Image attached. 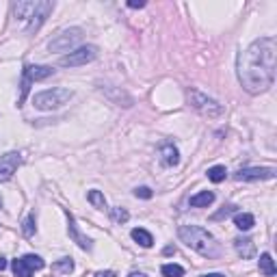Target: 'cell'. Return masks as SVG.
Returning <instances> with one entry per match:
<instances>
[{"label":"cell","mask_w":277,"mask_h":277,"mask_svg":"<svg viewBox=\"0 0 277 277\" xmlns=\"http://www.w3.org/2000/svg\"><path fill=\"white\" fill-rule=\"evenodd\" d=\"M0 208H2V197H0Z\"/></svg>","instance_id":"34"},{"label":"cell","mask_w":277,"mask_h":277,"mask_svg":"<svg viewBox=\"0 0 277 277\" xmlns=\"http://www.w3.org/2000/svg\"><path fill=\"white\" fill-rule=\"evenodd\" d=\"M234 249H236V253L241 258H253L256 256V243L251 241V238H243V236H238L236 241H234Z\"/></svg>","instance_id":"12"},{"label":"cell","mask_w":277,"mask_h":277,"mask_svg":"<svg viewBox=\"0 0 277 277\" xmlns=\"http://www.w3.org/2000/svg\"><path fill=\"white\" fill-rule=\"evenodd\" d=\"M4 269H7V260L0 258V271H4Z\"/></svg>","instance_id":"31"},{"label":"cell","mask_w":277,"mask_h":277,"mask_svg":"<svg viewBox=\"0 0 277 277\" xmlns=\"http://www.w3.org/2000/svg\"><path fill=\"white\" fill-rule=\"evenodd\" d=\"M134 195H137V197H141V199H150L152 197V191L148 186H139L137 191H134Z\"/></svg>","instance_id":"26"},{"label":"cell","mask_w":277,"mask_h":277,"mask_svg":"<svg viewBox=\"0 0 277 277\" xmlns=\"http://www.w3.org/2000/svg\"><path fill=\"white\" fill-rule=\"evenodd\" d=\"M213 202H215V193L213 191H202V193H197V195H193L191 197L193 208H208Z\"/></svg>","instance_id":"16"},{"label":"cell","mask_w":277,"mask_h":277,"mask_svg":"<svg viewBox=\"0 0 277 277\" xmlns=\"http://www.w3.org/2000/svg\"><path fill=\"white\" fill-rule=\"evenodd\" d=\"M277 41L273 37L256 39L238 57V80L249 93H262L275 80Z\"/></svg>","instance_id":"1"},{"label":"cell","mask_w":277,"mask_h":277,"mask_svg":"<svg viewBox=\"0 0 277 277\" xmlns=\"http://www.w3.org/2000/svg\"><path fill=\"white\" fill-rule=\"evenodd\" d=\"M52 269H54V271H61V273H72L74 262H72V260H69V258H63L61 262H57Z\"/></svg>","instance_id":"23"},{"label":"cell","mask_w":277,"mask_h":277,"mask_svg":"<svg viewBox=\"0 0 277 277\" xmlns=\"http://www.w3.org/2000/svg\"><path fill=\"white\" fill-rule=\"evenodd\" d=\"M52 9H54L52 2H48V0H37L35 13L31 15L29 24H26V31H29V32H37V31H39V26L43 24V22H46L48 15L52 13Z\"/></svg>","instance_id":"9"},{"label":"cell","mask_w":277,"mask_h":277,"mask_svg":"<svg viewBox=\"0 0 277 277\" xmlns=\"http://www.w3.org/2000/svg\"><path fill=\"white\" fill-rule=\"evenodd\" d=\"M234 225L241 232H247V230H251V227L256 225V219H253V215H249V213H238L234 216Z\"/></svg>","instance_id":"19"},{"label":"cell","mask_w":277,"mask_h":277,"mask_svg":"<svg viewBox=\"0 0 277 277\" xmlns=\"http://www.w3.org/2000/svg\"><path fill=\"white\" fill-rule=\"evenodd\" d=\"M225 176H227V171H225L223 165H216V167H210V169H208V180H213L215 184L223 182Z\"/></svg>","instance_id":"20"},{"label":"cell","mask_w":277,"mask_h":277,"mask_svg":"<svg viewBox=\"0 0 277 277\" xmlns=\"http://www.w3.org/2000/svg\"><path fill=\"white\" fill-rule=\"evenodd\" d=\"M43 264H46V262H43L39 256H32V253H29V256H24V258L13 260V273H15V277H31L32 271L43 269Z\"/></svg>","instance_id":"7"},{"label":"cell","mask_w":277,"mask_h":277,"mask_svg":"<svg viewBox=\"0 0 277 277\" xmlns=\"http://www.w3.org/2000/svg\"><path fill=\"white\" fill-rule=\"evenodd\" d=\"M202 277H225V275H221V273H206Z\"/></svg>","instance_id":"32"},{"label":"cell","mask_w":277,"mask_h":277,"mask_svg":"<svg viewBox=\"0 0 277 277\" xmlns=\"http://www.w3.org/2000/svg\"><path fill=\"white\" fill-rule=\"evenodd\" d=\"M97 57V48L95 46H80L72 50L69 54H65L61 59V65L63 67H80V65H87L91 63L93 59Z\"/></svg>","instance_id":"6"},{"label":"cell","mask_w":277,"mask_h":277,"mask_svg":"<svg viewBox=\"0 0 277 277\" xmlns=\"http://www.w3.org/2000/svg\"><path fill=\"white\" fill-rule=\"evenodd\" d=\"M128 7H130V9H143V7H145V2H143V0H139V2H137V0H130Z\"/></svg>","instance_id":"28"},{"label":"cell","mask_w":277,"mask_h":277,"mask_svg":"<svg viewBox=\"0 0 277 277\" xmlns=\"http://www.w3.org/2000/svg\"><path fill=\"white\" fill-rule=\"evenodd\" d=\"M87 199H89V202L93 204L97 210H104V208H106V199H104V195H102L100 191H89Z\"/></svg>","instance_id":"21"},{"label":"cell","mask_w":277,"mask_h":277,"mask_svg":"<svg viewBox=\"0 0 277 277\" xmlns=\"http://www.w3.org/2000/svg\"><path fill=\"white\" fill-rule=\"evenodd\" d=\"M67 221H69V225H67V230H69V236H72V241L78 245L80 249H85V251H91V238H87L83 232L78 230V225H76V221H74V216L67 213Z\"/></svg>","instance_id":"11"},{"label":"cell","mask_w":277,"mask_h":277,"mask_svg":"<svg viewBox=\"0 0 277 277\" xmlns=\"http://www.w3.org/2000/svg\"><path fill=\"white\" fill-rule=\"evenodd\" d=\"M128 216H130V215H128L123 208H113V219H115L117 223H126Z\"/></svg>","instance_id":"25"},{"label":"cell","mask_w":277,"mask_h":277,"mask_svg":"<svg viewBox=\"0 0 277 277\" xmlns=\"http://www.w3.org/2000/svg\"><path fill=\"white\" fill-rule=\"evenodd\" d=\"M165 253H167V256H171V253H176V247H165Z\"/></svg>","instance_id":"30"},{"label":"cell","mask_w":277,"mask_h":277,"mask_svg":"<svg viewBox=\"0 0 277 277\" xmlns=\"http://www.w3.org/2000/svg\"><path fill=\"white\" fill-rule=\"evenodd\" d=\"M22 232H24L26 236H32V234H35V215H29V216H26Z\"/></svg>","instance_id":"24"},{"label":"cell","mask_w":277,"mask_h":277,"mask_svg":"<svg viewBox=\"0 0 277 277\" xmlns=\"http://www.w3.org/2000/svg\"><path fill=\"white\" fill-rule=\"evenodd\" d=\"M178 236H180V241L188 249L202 253V256H206V258H216L219 256V243H216V238L210 234L208 230H204V227H199V225H182L180 230H178Z\"/></svg>","instance_id":"2"},{"label":"cell","mask_w":277,"mask_h":277,"mask_svg":"<svg viewBox=\"0 0 277 277\" xmlns=\"http://www.w3.org/2000/svg\"><path fill=\"white\" fill-rule=\"evenodd\" d=\"M238 182H253V180H273L275 169L273 167H251V169H241L234 173Z\"/></svg>","instance_id":"8"},{"label":"cell","mask_w":277,"mask_h":277,"mask_svg":"<svg viewBox=\"0 0 277 277\" xmlns=\"http://www.w3.org/2000/svg\"><path fill=\"white\" fill-rule=\"evenodd\" d=\"M186 97H188V104H191L195 111L202 113V115H206V117H221L223 115V111H225L223 104H219L216 100L208 97L206 93H202V91H197V89H188Z\"/></svg>","instance_id":"4"},{"label":"cell","mask_w":277,"mask_h":277,"mask_svg":"<svg viewBox=\"0 0 277 277\" xmlns=\"http://www.w3.org/2000/svg\"><path fill=\"white\" fill-rule=\"evenodd\" d=\"M20 162H22V156L18 152H9V154L0 156V182L11 180L15 169L20 167Z\"/></svg>","instance_id":"10"},{"label":"cell","mask_w":277,"mask_h":277,"mask_svg":"<svg viewBox=\"0 0 277 277\" xmlns=\"http://www.w3.org/2000/svg\"><path fill=\"white\" fill-rule=\"evenodd\" d=\"M232 210H234V206H227V208H223V210H221V213H216V215L213 216V219H215V221H219V219H223V216H227V215H230V213H232Z\"/></svg>","instance_id":"27"},{"label":"cell","mask_w":277,"mask_h":277,"mask_svg":"<svg viewBox=\"0 0 277 277\" xmlns=\"http://www.w3.org/2000/svg\"><path fill=\"white\" fill-rule=\"evenodd\" d=\"M24 74L29 76L31 80H43V78H48V76H52L54 69L48 67V65H26Z\"/></svg>","instance_id":"15"},{"label":"cell","mask_w":277,"mask_h":277,"mask_svg":"<svg viewBox=\"0 0 277 277\" xmlns=\"http://www.w3.org/2000/svg\"><path fill=\"white\" fill-rule=\"evenodd\" d=\"M160 271L165 277H182L184 275V269L180 267V264H165Z\"/></svg>","instance_id":"22"},{"label":"cell","mask_w":277,"mask_h":277,"mask_svg":"<svg viewBox=\"0 0 277 277\" xmlns=\"http://www.w3.org/2000/svg\"><path fill=\"white\" fill-rule=\"evenodd\" d=\"M74 91L65 89V87H54V89H46V91H39L32 97V104L39 111H52V108H61L63 104H67L72 100Z\"/></svg>","instance_id":"3"},{"label":"cell","mask_w":277,"mask_h":277,"mask_svg":"<svg viewBox=\"0 0 277 277\" xmlns=\"http://www.w3.org/2000/svg\"><path fill=\"white\" fill-rule=\"evenodd\" d=\"M258 267H260V273L267 275V277H273V275L277 273L275 262H273V258H271V253H262V256H260Z\"/></svg>","instance_id":"18"},{"label":"cell","mask_w":277,"mask_h":277,"mask_svg":"<svg viewBox=\"0 0 277 277\" xmlns=\"http://www.w3.org/2000/svg\"><path fill=\"white\" fill-rule=\"evenodd\" d=\"M95 277H117V275L113 273V271H97Z\"/></svg>","instance_id":"29"},{"label":"cell","mask_w":277,"mask_h":277,"mask_svg":"<svg viewBox=\"0 0 277 277\" xmlns=\"http://www.w3.org/2000/svg\"><path fill=\"white\" fill-rule=\"evenodd\" d=\"M130 236H132V241H134V243H139V245H141V247H145V249L154 245V238H152V234H150L148 230H143V227H134L132 234H130Z\"/></svg>","instance_id":"17"},{"label":"cell","mask_w":277,"mask_h":277,"mask_svg":"<svg viewBox=\"0 0 277 277\" xmlns=\"http://www.w3.org/2000/svg\"><path fill=\"white\" fill-rule=\"evenodd\" d=\"M160 160H162V165H167V167L178 165V162H180V152H178V148H173L171 143H165L160 148Z\"/></svg>","instance_id":"14"},{"label":"cell","mask_w":277,"mask_h":277,"mask_svg":"<svg viewBox=\"0 0 277 277\" xmlns=\"http://www.w3.org/2000/svg\"><path fill=\"white\" fill-rule=\"evenodd\" d=\"M35 7H37V0H35V2H32V0H29V2H15V4H13L15 20L29 22V20H31V15L35 13Z\"/></svg>","instance_id":"13"},{"label":"cell","mask_w":277,"mask_h":277,"mask_svg":"<svg viewBox=\"0 0 277 277\" xmlns=\"http://www.w3.org/2000/svg\"><path fill=\"white\" fill-rule=\"evenodd\" d=\"M83 39V31L80 29H67V31H61L54 39L48 43L50 52H67Z\"/></svg>","instance_id":"5"},{"label":"cell","mask_w":277,"mask_h":277,"mask_svg":"<svg viewBox=\"0 0 277 277\" xmlns=\"http://www.w3.org/2000/svg\"><path fill=\"white\" fill-rule=\"evenodd\" d=\"M128 277H148V275H145V273H130Z\"/></svg>","instance_id":"33"}]
</instances>
